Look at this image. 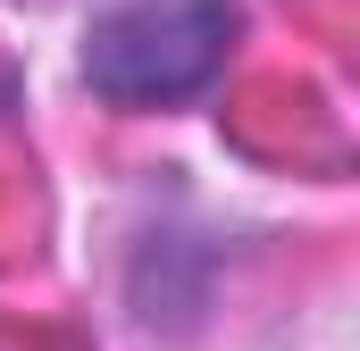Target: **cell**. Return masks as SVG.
<instances>
[{
  "instance_id": "obj_1",
  "label": "cell",
  "mask_w": 360,
  "mask_h": 351,
  "mask_svg": "<svg viewBox=\"0 0 360 351\" xmlns=\"http://www.w3.org/2000/svg\"><path fill=\"white\" fill-rule=\"evenodd\" d=\"M243 8L235 0H143V8H109L84 34V84L117 109H168L193 100L226 67Z\"/></svg>"
}]
</instances>
